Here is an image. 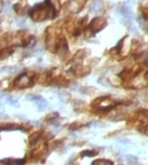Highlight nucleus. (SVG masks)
Returning <instances> with one entry per match:
<instances>
[{"label": "nucleus", "mask_w": 148, "mask_h": 165, "mask_svg": "<svg viewBox=\"0 0 148 165\" xmlns=\"http://www.w3.org/2000/svg\"><path fill=\"white\" fill-rule=\"evenodd\" d=\"M101 5H103V3L100 0H95V2L90 5V11H98L99 9H101Z\"/></svg>", "instance_id": "f257e3e1"}, {"label": "nucleus", "mask_w": 148, "mask_h": 165, "mask_svg": "<svg viewBox=\"0 0 148 165\" xmlns=\"http://www.w3.org/2000/svg\"><path fill=\"white\" fill-rule=\"evenodd\" d=\"M4 163H9L10 165H23L25 161L24 160H3Z\"/></svg>", "instance_id": "f03ea898"}, {"label": "nucleus", "mask_w": 148, "mask_h": 165, "mask_svg": "<svg viewBox=\"0 0 148 165\" xmlns=\"http://www.w3.org/2000/svg\"><path fill=\"white\" fill-rule=\"evenodd\" d=\"M127 160H128V161H132V163H136L138 159H137V158H134L133 155H128V156H127Z\"/></svg>", "instance_id": "7ed1b4c3"}]
</instances>
